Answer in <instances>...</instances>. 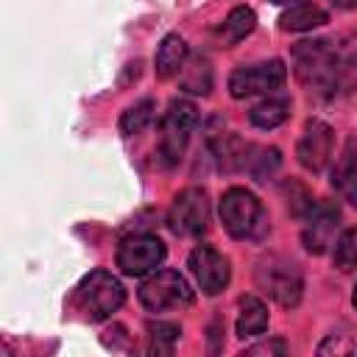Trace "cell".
<instances>
[{
  "mask_svg": "<svg viewBox=\"0 0 357 357\" xmlns=\"http://www.w3.org/2000/svg\"><path fill=\"white\" fill-rule=\"evenodd\" d=\"M293 73L318 98H340L357 89V33L304 39L293 45Z\"/></svg>",
  "mask_w": 357,
  "mask_h": 357,
  "instance_id": "obj_1",
  "label": "cell"
},
{
  "mask_svg": "<svg viewBox=\"0 0 357 357\" xmlns=\"http://www.w3.org/2000/svg\"><path fill=\"white\" fill-rule=\"evenodd\" d=\"M220 220L223 229L234 240H248L262 234L265 229V209L259 198L245 187H229L220 195Z\"/></svg>",
  "mask_w": 357,
  "mask_h": 357,
  "instance_id": "obj_2",
  "label": "cell"
},
{
  "mask_svg": "<svg viewBox=\"0 0 357 357\" xmlns=\"http://www.w3.org/2000/svg\"><path fill=\"white\" fill-rule=\"evenodd\" d=\"M75 298H78V307L86 312L89 321H103V318H109L112 312H117L123 307L126 287L117 276L98 268V271H92L89 276L81 279Z\"/></svg>",
  "mask_w": 357,
  "mask_h": 357,
  "instance_id": "obj_3",
  "label": "cell"
},
{
  "mask_svg": "<svg viewBox=\"0 0 357 357\" xmlns=\"http://www.w3.org/2000/svg\"><path fill=\"white\" fill-rule=\"evenodd\" d=\"M198 126V109L190 100H170L165 117H162V142H159V153L165 159V165H178L184 156V148L190 142V134Z\"/></svg>",
  "mask_w": 357,
  "mask_h": 357,
  "instance_id": "obj_4",
  "label": "cell"
},
{
  "mask_svg": "<svg viewBox=\"0 0 357 357\" xmlns=\"http://www.w3.org/2000/svg\"><path fill=\"white\" fill-rule=\"evenodd\" d=\"M139 301L145 310L151 312H165V310H178V307H187L192 304V287L190 282L173 271V268H165V271H156L153 276H148L139 287Z\"/></svg>",
  "mask_w": 357,
  "mask_h": 357,
  "instance_id": "obj_5",
  "label": "cell"
},
{
  "mask_svg": "<svg viewBox=\"0 0 357 357\" xmlns=\"http://www.w3.org/2000/svg\"><path fill=\"white\" fill-rule=\"evenodd\" d=\"M287 81V67L279 59L259 61V64H245L237 67L229 75V92L231 98H248V95H271L279 92Z\"/></svg>",
  "mask_w": 357,
  "mask_h": 357,
  "instance_id": "obj_6",
  "label": "cell"
},
{
  "mask_svg": "<svg viewBox=\"0 0 357 357\" xmlns=\"http://www.w3.org/2000/svg\"><path fill=\"white\" fill-rule=\"evenodd\" d=\"M167 226L173 229V234L181 237H195L201 231H206L209 226V198L201 187H187L181 190L167 212Z\"/></svg>",
  "mask_w": 357,
  "mask_h": 357,
  "instance_id": "obj_7",
  "label": "cell"
},
{
  "mask_svg": "<svg viewBox=\"0 0 357 357\" xmlns=\"http://www.w3.org/2000/svg\"><path fill=\"white\" fill-rule=\"evenodd\" d=\"M165 243L156 234H128L117 245V268L126 276H145L165 259Z\"/></svg>",
  "mask_w": 357,
  "mask_h": 357,
  "instance_id": "obj_8",
  "label": "cell"
},
{
  "mask_svg": "<svg viewBox=\"0 0 357 357\" xmlns=\"http://www.w3.org/2000/svg\"><path fill=\"white\" fill-rule=\"evenodd\" d=\"M257 279H259V284L268 290V296H271L273 301H279L282 307L290 310V307H296V304L301 301L304 279H301V271H298L293 262L273 257V259H268V262L259 265Z\"/></svg>",
  "mask_w": 357,
  "mask_h": 357,
  "instance_id": "obj_9",
  "label": "cell"
},
{
  "mask_svg": "<svg viewBox=\"0 0 357 357\" xmlns=\"http://www.w3.org/2000/svg\"><path fill=\"white\" fill-rule=\"evenodd\" d=\"M187 268H190V273L195 276L198 287H201L206 296L220 293V290L229 284V279H231L229 259H226L218 248H212V245H206V243H201V245H195V248L190 251Z\"/></svg>",
  "mask_w": 357,
  "mask_h": 357,
  "instance_id": "obj_10",
  "label": "cell"
},
{
  "mask_svg": "<svg viewBox=\"0 0 357 357\" xmlns=\"http://www.w3.org/2000/svg\"><path fill=\"white\" fill-rule=\"evenodd\" d=\"M332 148H335V131L324 120H307L301 139L296 145L298 165L310 173H321L332 162Z\"/></svg>",
  "mask_w": 357,
  "mask_h": 357,
  "instance_id": "obj_11",
  "label": "cell"
},
{
  "mask_svg": "<svg viewBox=\"0 0 357 357\" xmlns=\"http://www.w3.org/2000/svg\"><path fill=\"white\" fill-rule=\"evenodd\" d=\"M340 226V209L332 201H315L312 209L304 215V248L310 254H324L332 245V237Z\"/></svg>",
  "mask_w": 357,
  "mask_h": 357,
  "instance_id": "obj_12",
  "label": "cell"
},
{
  "mask_svg": "<svg viewBox=\"0 0 357 357\" xmlns=\"http://www.w3.org/2000/svg\"><path fill=\"white\" fill-rule=\"evenodd\" d=\"M332 187L357 206V137H349L343 153L332 165Z\"/></svg>",
  "mask_w": 357,
  "mask_h": 357,
  "instance_id": "obj_13",
  "label": "cell"
},
{
  "mask_svg": "<svg viewBox=\"0 0 357 357\" xmlns=\"http://www.w3.org/2000/svg\"><path fill=\"white\" fill-rule=\"evenodd\" d=\"M187 56H190V50H187V42L178 36V33H167L165 39H162V45H159V50H156V75L159 78H173V75H178L181 70H184V64H187Z\"/></svg>",
  "mask_w": 357,
  "mask_h": 357,
  "instance_id": "obj_14",
  "label": "cell"
},
{
  "mask_svg": "<svg viewBox=\"0 0 357 357\" xmlns=\"http://www.w3.org/2000/svg\"><path fill=\"white\" fill-rule=\"evenodd\" d=\"M234 329H237V335L243 340L245 337H259L268 329V307H265V301L257 298V296H243Z\"/></svg>",
  "mask_w": 357,
  "mask_h": 357,
  "instance_id": "obj_15",
  "label": "cell"
},
{
  "mask_svg": "<svg viewBox=\"0 0 357 357\" xmlns=\"http://www.w3.org/2000/svg\"><path fill=\"white\" fill-rule=\"evenodd\" d=\"M324 22H326V11L321 6H315V3H307V0L293 3L279 17V28L282 31H312V28H318Z\"/></svg>",
  "mask_w": 357,
  "mask_h": 357,
  "instance_id": "obj_16",
  "label": "cell"
},
{
  "mask_svg": "<svg viewBox=\"0 0 357 357\" xmlns=\"http://www.w3.org/2000/svg\"><path fill=\"white\" fill-rule=\"evenodd\" d=\"M287 117H290V98H284V95L265 98L262 103H257V106L248 112L251 126H257V128H262V131H271V128L282 126Z\"/></svg>",
  "mask_w": 357,
  "mask_h": 357,
  "instance_id": "obj_17",
  "label": "cell"
},
{
  "mask_svg": "<svg viewBox=\"0 0 357 357\" xmlns=\"http://www.w3.org/2000/svg\"><path fill=\"white\" fill-rule=\"evenodd\" d=\"M254 25H257L254 11L248 6H237V8H231L226 14V20H223V25H220L218 33H220L223 45H237L240 39H245L254 31Z\"/></svg>",
  "mask_w": 357,
  "mask_h": 357,
  "instance_id": "obj_18",
  "label": "cell"
},
{
  "mask_svg": "<svg viewBox=\"0 0 357 357\" xmlns=\"http://www.w3.org/2000/svg\"><path fill=\"white\" fill-rule=\"evenodd\" d=\"M153 117H156V100H153V98H142V100H137L134 106H128V109L123 112V117H120V131H123L126 137H134V134L145 131V128L153 123Z\"/></svg>",
  "mask_w": 357,
  "mask_h": 357,
  "instance_id": "obj_19",
  "label": "cell"
},
{
  "mask_svg": "<svg viewBox=\"0 0 357 357\" xmlns=\"http://www.w3.org/2000/svg\"><path fill=\"white\" fill-rule=\"evenodd\" d=\"M181 89H187L192 95H206L212 89V67H209V61L204 56H195L192 61L184 64Z\"/></svg>",
  "mask_w": 357,
  "mask_h": 357,
  "instance_id": "obj_20",
  "label": "cell"
},
{
  "mask_svg": "<svg viewBox=\"0 0 357 357\" xmlns=\"http://www.w3.org/2000/svg\"><path fill=\"white\" fill-rule=\"evenodd\" d=\"M276 167H279V151H276V148H254V145H251V153H248L245 170H248L257 181L271 178Z\"/></svg>",
  "mask_w": 357,
  "mask_h": 357,
  "instance_id": "obj_21",
  "label": "cell"
},
{
  "mask_svg": "<svg viewBox=\"0 0 357 357\" xmlns=\"http://www.w3.org/2000/svg\"><path fill=\"white\" fill-rule=\"evenodd\" d=\"M148 335H151V354H173V346H176L181 329L167 321H151Z\"/></svg>",
  "mask_w": 357,
  "mask_h": 357,
  "instance_id": "obj_22",
  "label": "cell"
},
{
  "mask_svg": "<svg viewBox=\"0 0 357 357\" xmlns=\"http://www.w3.org/2000/svg\"><path fill=\"white\" fill-rule=\"evenodd\" d=\"M332 259H335V268L343 273L357 271V229H349L340 234V240L335 243Z\"/></svg>",
  "mask_w": 357,
  "mask_h": 357,
  "instance_id": "obj_23",
  "label": "cell"
},
{
  "mask_svg": "<svg viewBox=\"0 0 357 357\" xmlns=\"http://www.w3.org/2000/svg\"><path fill=\"white\" fill-rule=\"evenodd\" d=\"M245 354H287V346H284V340H271V343L248 346Z\"/></svg>",
  "mask_w": 357,
  "mask_h": 357,
  "instance_id": "obj_24",
  "label": "cell"
},
{
  "mask_svg": "<svg viewBox=\"0 0 357 357\" xmlns=\"http://www.w3.org/2000/svg\"><path fill=\"white\" fill-rule=\"evenodd\" d=\"M332 6H335V8L349 11V8H357V0H332Z\"/></svg>",
  "mask_w": 357,
  "mask_h": 357,
  "instance_id": "obj_25",
  "label": "cell"
},
{
  "mask_svg": "<svg viewBox=\"0 0 357 357\" xmlns=\"http://www.w3.org/2000/svg\"><path fill=\"white\" fill-rule=\"evenodd\" d=\"M271 3H276V6H282V3H290V0H271Z\"/></svg>",
  "mask_w": 357,
  "mask_h": 357,
  "instance_id": "obj_26",
  "label": "cell"
},
{
  "mask_svg": "<svg viewBox=\"0 0 357 357\" xmlns=\"http://www.w3.org/2000/svg\"><path fill=\"white\" fill-rule=\"evenodd\" d=\"M351 301H354V307H357V287H354V296H351Z\"/></svg>",
  "mask_w": 357,
  "mask_h": 357,
  "instance_id": "obj_27",
  "label": "cell"
}]
</instances>
